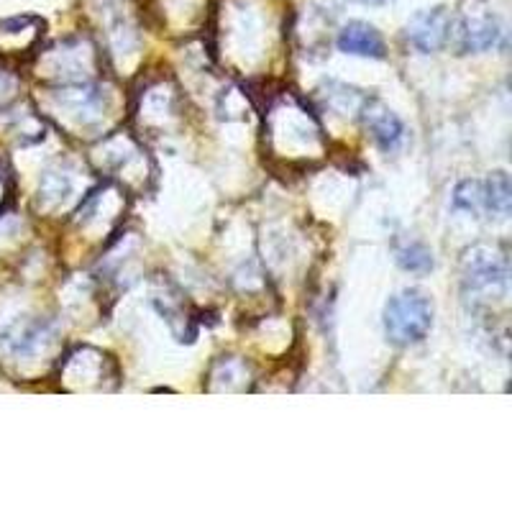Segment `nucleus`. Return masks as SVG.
Here are the masks:
<instances>
[{
  "instance_id": "nucleus-1",
  "label": "nucleus",
  "mask_w": 512,
  "mask_h": 512,
  "mask_svg": "<svg viewBox=\"0 0 512 512\" xmlns=\"http://www.w3.org/2000/svg\"><path fill=\"white\" fill-rule=\"evenodd\" d=\"M461 292L472 308L505 303L510 295V256L495 244H477L461 256Z\"/></svg>"
},
{
  "instance_id": "nucleus-2",
  "label": "nucleus",
  "mask_w": 512,
  "mask_h": 512,
  "mask_svg": "<svg viewBox=\"0 0 512 512\" xmlns=\"http://www.w3.org/2000/svg\"><path fill=\"white\" fill-rule=\"evenodd\" d=\"M431 297L418 290H402L384 305V333L395 346L420 344L433 328Z\"/></svg>"
},
{
  "instance_id": "nucleus-3",
  "label": "nucleus",
  "mask_w": 512,
  "mask_h": 512,
  "mask_svg": "<svg viewBox=\"0 0 512 512\" xmlns=\"http://www.w3.org/2000/svg\"><path fill=\"white\" fill-rule=\"evenodd\" d=\"M57 341V331L49 320H18L0 336V359L29 364L49 354Z\"/></svg>"
},
{
  "instance_id": "nucleus-4",
  "label": "nucleus",
  "mask_w": 512,
  "mask_h": 512,
  "mask_svg": "<svg viewBox=\"0 0 512 512\" xmlns=\"http://www.w3.org/2000/svg\"><path fill=\"white\" fill-rule=\"evenodd\" d=\"M52 103L54 111L64 118L72 121L77 128L88 131L95 123L103 121L105 116V95L100 93L98 85L93 82H80V85H57L52 90Z\"/></svg>"
},
{
  "instance_id": "nucleus-5",
  "label": "nucleus",
  "mask_w": 512,
  "mask_h": 512,
  "mask_svg": "<svg viewBox=\"0 0 512 512\" xmlns=\"http://www.w3.org/2000/svg\"><path fill=\"white\" fill-rule=\"evenodd\" d=\"M456 34V47L464 54H479L492 49L500 41L502 26L492 11L484 6H474L461 13V18L451 29V36Z\"/></svg>"
},
{
  "instance_id": "nucleus-6",
  "label": "nucleus",
  "mask_w": 512,
  "mask_h": 512,
  "mask_svg": "<svg viewBox=\"0 0 512 512\" xmlns=\"http://www.w3.org/2000/svg\"><path fill=\"white\" fill-rule=\"evenodd\" d=\"M451 29H454V18L443 6L425 8L418 11L405 26V39L410 47L420 54L441 52L451 41Z\"/></svg>"
},
{
  "instance_id": "nucleus-7",
  "label": "nucleus",
  "mask_w": 512,
  "mask_h": 512,
  "mask_svg": "<svg viewBox=\"0 0 512 512\" xmlns=\"http://www.w3.org/2000/svg\"><path fill=\"white\" fill-rule=\"evenodd\" d=\"M44 36V21L31 16L8 18L0 24V57H26L34 54Z\"/></svg>"
},
{
  "instance_id": "nucleus-8",
  "label": "nucleus",
  "mask_w": 512,
  "mask_h": 512,
  "mask_svg": "<svg viewBox=\"0 0 512 512\" xmlns=\"http://www.w3.org/2000/svg\"><path fill=\"white\" fill-rule=\"evenodd\" d=\"M359 116L361 121H364V126H367L369 134H372V139L382 146L384 152L395 149L402 141V136H405V126H402L400 118H397L387 105L379 103V100H364Z\"/></svg>"
},
{
  "instance_id": "nucleus-9",
  "label": "nucleus",
  "mask_w": 512,
  "mask_h": 512,
  "mask_svg": "<svg viewBox=\"0 0 512 512\" xmlns=\"http://www.w3.org/2000/svg\"><path fill=\"white\" fill-rule=\"evenodd\" d=\"M336 44L341 52L354 54V57H387V47H384L382 34H379L372 24H364V21H351V24H346L344 29L338 31Z\"/></svg>"
},
{
  "instance_id": "nucleus-10",
  "label": "nucleus",
  "mask_w": 512,
  "mask_h": 512,
  "mask_svg": "<svg viewBox=\"0 0 512 512\" xmlns=\"http://www.w3.org/2000/svg\"><path fill=\"white\" fill-rule=\"evenodd\" d=\"M512 208V185L507 172H492L484 180V210L497 218L510 216Z\"/></svg>"
},
{
  "instance_id": "nucleus-11",
  "label": "nucleus",
  "mask_w": 512,
  "mask_h": 512,
  "mask_svg": "<svg viewBox=\"0 0 512 512\" xmlns=\"http://www.w3.org/2000/svg\"><path fill=\"white\" fill-rule=\"evenodd\" d=\"M395 259L405 272L428 274L433 269V251L415 239H402L395 244Z\"/></svg>"
},
{
  "instance_id": "nucleus-12",
  "label": "nucleus",
  "mask_w": 512,
  "mask_h": 512,
  "mask_svg": "<svg viewBox=\"0 0 512 512\" xmlns=\"http://www.w3.org/2000/svg\"><path fill=\"white\" fill-rule=\"evenodd\" d=\"M364 100H367V95H361L359 90L341 85V82H328L326 103L331 111L341 113V116H359Z\"/></svg>"
},
{
  "instance_id": "nucleus-13",
  "label": "nucleus",
  "mask_w": 512,
  "mask_h": 512,
  "mask_svg": "<svg viewBox=\"0 0 512 512\" xmlns=\"http://www.w3.org/2000/svg\"><path fill=\"white\" fill-rule=\"evenodd\" d=\"M454 208L464 213H484V182L482 180H464L454 190Z\"/></svg>"
},
{
  "instance_id": "nucleus-14",
  "label": "nucleus",
  "mask_w": 512,
  "mask_h": 512,
  "mask_svg": "<svg viewBox=\"0 0 512 512\" xmlns=\"http://www.w3.org/2000/svg\"><path fill=\"white\" fill-rule=\"evenodd\" d=\"M41 203L59 205L72 195V180L64 172H47L39 187Z\"/></svg>"
},
{
  "instance_id": "nucleus-15",
  "label": "nucleus",
  "mask_w": 512,
  "mask_h": 512,
  "mask_svg": "<svg viewBox=\"0 0 512 512\" xmlns=\"http://www.w3.org/2000/svg\"><path fill=\"white\" fill-rule=\"evenodd\" d=\"M354 3H361V6H390L392 0H354Z\"/></svg>"
},
{
  "instance_id": "nucleus-16",
  "label": "nucleus",
  "mask_w": 512,
  "mask_h": 512,
  "mask_svg": "<svg viewBox=\"0 0 512 512\" xmlns=\"http://www.w3.org/2000/svg\"><path fill=\"white\" fill-rule=\"evenodd\" d=\"M3 190H6V175H3V167H0V200H3Z\"/></svg>"
}]
</instances>
